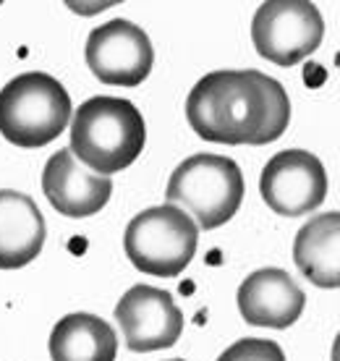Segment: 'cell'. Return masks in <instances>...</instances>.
Returning a JSON list of instances; mask_svg holds the SVG:
<instances>
[{
	"mask_svg": "<svg viewBox=\"0 0 340 361\" xmlns=\"http://www.w3.org/2000/svg\"><path fill=\"white\" fill-rule=\"evenodd\" d=\"M186 118L205 142L262 147L286 134L291 99L278 79L254 68L212 71L188 92Z\"/></svg>",
	"mask_w": 340,
	"mask_h": 361,
	"instance_id": "obj_1",
	"label": "cell"
},
{
	"mask_svg": "<svg viewBox=\"0 0 340 361\" xmlns=\"http://www.w3.org/2000/svg\"><path fill=\"white\" fill-rule=\"evenodd\" d=\"M147 142L142 110L123 97H90L71 121V152L90 171L113 176L136 163Z\"/></svg>",
	"mask_w": 340,
	"mask_h": 361,
	"instance_id": "obj_2",
	"label": "cell"
},
{
	"mask_svg": "<svg viewBox=\"0 0 340 361\" xmlns=\"http://www.w3.org/2000/svg\"><path fill=\"white\" fill-rule=\"evenodd\" d=\"M71 121V97L55 76L21 73L0 90V134L24 149L55 142Z\"/></svg>",
	"mask_w": 340,
	"mask_h": 361,
	"instance_id": "obj_3",
	"label": "cell"
},
{
	"mask_svg": "<svg viewBox=\"0 0 340 361\" xmlns=\"http://www.w3.org/2000/svg\"><path fill=\"white\" fill-rule=\"evenodd\" d=\"M170 204L191 212L197 228L215 231L231 220L243 202V173L223 154H191L173 171L165 191Z\"/></svg>",
	"mask_w": 340,
	"mask_h": 361,
	"instance_id": "obj_4",
	"label": "cell"
},
{
	"mask_svg": "<svg viewBox=\"0 0 340 361\" xmlns=\"http://www.w3.org/2000/svg\"><path fill=\"white\" fill-rule=\"evenodd\" d=\"M199 228L186 209L160 204L139 212L123 235L126 257L139 272L154 278H176L194 259Z\"/></svg>",
	"mask_w": 340,
	"mask_h": 361,
	"instance_id": "obj_5",
	"label": "cell"
},
{
	"mask_svg": "<svg viewBox=\"0 0 340 361\" xmlns=\"http://www.w3.org/2000/svg\"><path fill=\"white\" fill-rule=\"evenodd\" d=\"M324 21L312 0H265L251 18V42L275 66H296L317 53Z\"/></svg>",
	"mask_w": 340,
	"mask_h": 361,
	"instance_id": "obj_6",
	"label": "cell"
},
{
	"mask_svg": "<svg viewBox=\"0 0 340 361\" xmlns=\"http://www.w3.org/2000/svg\"><path fill=\"white\" fill-rule=\"evenodd\" d=\"M84 55L95 79L108 87H139L154 63V47L147 32L126 18L92 29Z\"/></svg>",
	"mask_w": 340,
	"mask_h": 361,
	"instance_id": "obj_7",
	"label": "cell"
},
{
	"mask_svg": "<svg viewBox=\"0 0 340 361\" xmlns=\"http://www.w3.org/2000/svg\"><path fill=\"white\" fill-rule=\"evenodd\" d=\"M260 194L275 215L301 217L317 209L327 197V173L320 157L306 149H283L272 154L260 178Z\"/></svg>",
	"mask_w": 340,
	"mask_h": 361,
	"instance_id": "obj_8",
	"label": "cell"
},
{
	"mask_svg": "<svg viewBox=\"0 0 340 361\" xmlns=\"http://www.w3.org/2000/svg\"><path fill=\"white\" fill-rule=\"evenodd\" d=\"M116 322L123 330L126 345L134 353H150L178 343L183 333V312L168 290L134 286L116 304Z\"/></svg>",
	"mask_w": 340,
	"mask_h": 361,
	"instance_id": "obj_9",
	"label": "cell"
},
{
	"mask_svg": "<svg viewBox=\"0 0 340 361\" xmlns=\"http://www.w3.org/2000/svg\"><path fill=\"white\" fill-rule=\"evenodd\" d=\"M42 191L47 202L66 217H92L110 202V176L90 171L71 149H58L42 171Z\"/></svg>",
	"mask_w": 340,
	"mask_h": 361,
	"instance_id": "obj_10",
	"label": "cell"
},
{
	"mask_svg": "<svg viewBox=\"0 0 340 361\" xmlns=\"http://www.w3.org/2000/svg\"><path fill=\"white\" fill-rule=\"evenodd\" d=\"M238 312L254 327H272L286 330L306 307L304 290L296 286V280L280 267H265L251 272L238 286Z\"/></svg>",
	"mask_w": 340,
	"mask_h": 361,
	"instance_id": "obj_11",
	"label": "cell"
},
{
	"mask_svg": "<svg viewBox=\"0 0 340 361\" xmlns=\"http://www.w3.org/2000/svg\"><path fill=\"white\" fill-rule=\"evenodd\" d=\"M45 217L35 199L0 189V270H18L35 262L45 246Z\"/></svg>",
	"mask_w": 340,
	"mask_h": 361,
	"instance_id": "obj_12",
	"label": "cell"
},
{
	"mask_svg": "<svg viewBox=\"0 0 340 361\" xmlns=\"http://www.w3.org/2000/svg\"><path fill=\"white\" fill-rule=\"evenodd\" d=\"M293 262L317 288L340 286V215L324 212L312 217L293 241Z\"/></svg>",
	"mask_w": 340,
	"mask_h": 361,
	"instance_id": "obj_13",
	"label": "cell"
},
{
	"mask_svg": "<svg viewBox=\"0 0 340 361\" xmlns=\"http://www.w3.org/2000/svg\"><path fill=\"white\" fill-rule=\"evenodd\" d=\"M53 361H116L118 335L97 314H66L50 333Z\"/></svg>",
	"mask_w": 340,
	"mask_h": 361,
	"instance_id": "obj_14",
	"label": "cell"
},
{
	"mask_svg": "<svg viewBox=\"0 0 340 361\" xmlns=\"http://www.w3.org/2000/svg\"><path fill=\"white\" fill-rule=\"evenodd\" d=\"M217 361H286V353L275 341L265 338H243L225 348Z\"/></svg>",
	"mask_w": 340,
	"mask_h": 361,
	"instance_id": "obj_15",
	"label": "cell"
},
{
	"mask_svg": "<svg viewBox=\"0 0 340 361\" xmlns=\"http://www.w3.org/2000/svg\"><path fill=\"white\" fill-rule=\"evenodd\" d=\"M63 3H66V8L79 13V16H97V13L113 8L123 0H63Z\"/></svg>",
	"mask_w": 340,
	"mask_h": 361,
	"instance_id": "obj_16",
	"label": "cell"
},
{
	"mask_svg": "<svg viewBox=\"0 0 340 361\" xmlns=\"http://www.w3.org/2000/svg\"><path fill=\"white\" fill-rule=\"evenodd\" d=\"M168 361H183V359H168Z\"/></svg>",
	"mask_w": 340,
	"mask_h": 361,
	"instance_id": "obj_17",
	"label": "cell"
},
{
	"mask_svg": "<svg viewBox=\"0 0 340 361\" xmlns=\"http://www.w3.org/2000/svg\"><path fill=\"white\" fill-rule=\"evenodd\" d=\"M0 6H3V0H0Z\"/></svg>",
	"mask_w": 340,
	"mask_h": 361,
	"instance_id": "obj_18",
	"label": "cell"
}]
</instances>
